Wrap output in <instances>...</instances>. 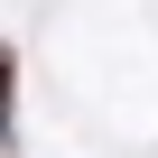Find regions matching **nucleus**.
I'll return each mask as SVG.
<instances>
[{
  "instance_id": "f03ea898",
  "label": "nucleus",
  "mask_w": 158,
  "mask_h": 158,
  "mask_svg": "<svg viewBox=\"0 0 158 158\" xmlns=\"http://www.w3.org/2000/svg\"><path fill=\"white\" fill-rule=\"evenodd\" d=\"M0 158H10V149H0Z\"/></svg>"
},
{
  "instance_id": "f257e3e1",
  "label": "nucleus",
  "mask_w": 158,
  "mask_h": 158,
  "mask_svg": "<svg viewBox=\"0 0 158 158\" xmlns=\"http://www.w3.org/2000/svg\"><path fill=\"white\" fill-rule=\"evenodd\" d=\"M10 130H19V56L0 37V149H10Z\"/></svg>"
}]
</instances>
